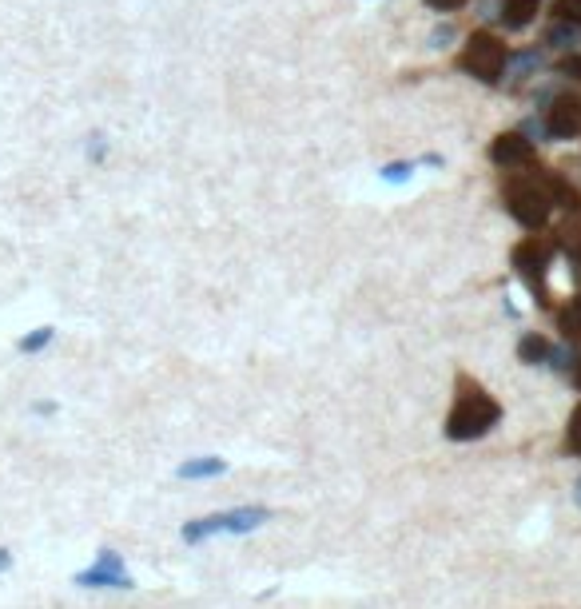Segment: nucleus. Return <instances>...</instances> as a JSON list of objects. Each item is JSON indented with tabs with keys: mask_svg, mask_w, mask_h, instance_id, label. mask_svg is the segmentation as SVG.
Returning <instances> with one entry per match:
<instances>
[{
	"mask_svg": "<svg viewBox=\"0 0 581 609\" xmlns=\"http://www.w3.org/2000/svg\"><path fill=\"white\" fill-rule=\"evenodd\" d=\"M502 418V407L490 399L478 383L458 379V394H454V407L446 415V439L454 442H474L482 434H490Z\"/></svg>",
	"mask_w": 581,
	"mask_h": 609,
	"instance_id": "f257e3e1",
	"label": "nucleus"
},
{
	"mask_svg": "<svg viewBox=\"0 0 581 609\" xmlns=\"http://www.w3.org/2000/svg\"><path fill=\"white\" fill-rule=\"evenodd\" d=\"M271 518H275V514H271L267 506H235V510L203 514V518H192L179 526V542L203 546V542H211V538H243V534H255L259 526H267Z\"/></svg>",
	"mask_w": 581,
	"mask_h": 609,
	"instance_id": "f03ea898",
	"label": "nucleus"
},
{
	"mask_svg": "<svg viewBox=\"0 0 581 609\" xmlns=\"http://www.w3.org/2000/svg\"><path fill=\"white\" fill-rule=\"evenodd\" d=\"M506 64H510V48L502 45L494 32H474L466 40V53H462V72H470L474 80L482 84H498L506 76Z\"/></svg>",
	"mask_w": 581,
	"mask_h": 609,
	"instance_id": "7ed1b4c3",
	"label": "nucleus"
},
{
	"mask_svg": "<svg viewBox=\"0 0 581 609\" xmlns=\"http://www.w3.org/2000/svg\"><path fill=\"white\" fill-rule=\"evenodd\" d=\"M506 208L522 227L537 231V227H545L553 203H550V195H545L542 179H514V184H506Z\"/></svg>",
	"mask_w": 581,
	"mask_h": 609,
	"instance_id": "20e7f679",
	"label": "nucleus"
},
{
	"mask_svg": "<svg viewBox=\"0 0 581 609\" xmlns=\"http://www.w3.org/2000/svg\"><path fill=\"white\" fill-rule=\"evenodd\" d=\"M72 581H76L80 589H132V586H135V578L127 573L124 557H119L116 550H100L96 562H92L88 570L76 573Z\"/></svg>",
	"mask_w": 581,
	"mask_h": 609,
	"instance_id": "39448f33",
	"label": "nucleus"
},
{
	"mask_svg": "<svg viewBox=\"0 0 581 609\" xmlns=\"http://www.w3.org/2000/svg\"><path fill=\"white\" fill-rule=\"evenodd\" d=\"M514 267H518V276H522L529 287L537 291V295H545L542 279H545V267H550V243H545V239H537V235L522 239V243L514 247Z\"/></svg>",
	"mask_w": 581,
	"mask_h": 609,
	"instance_id": "423d86ee",
	"label": "nucleus"
},
{
	"mask_svg": "<svg viewBox=\"0 0 581 609\" xmlns=\"http://www.w3.org/2000/svg\"><path fill=\"white\" fill-rule=\"evenodd\" d=\"M542 119H545L550 140H577V136H581V100L558 96L550 108H545Z\"/></svg>",
	"mask_w": 581,
	"mask_h": 609,
	"instance_id": "0eeeda50",
	"label": "nucleus"
},
{
	"mask_svg": "<svg viewBox=\"0 0 581 609\" xmlns=\"http://www.w3.org/2000/svg\"><path fill=\"white\" fill-rule=\"evenodd\" d=\"M490 160L498 168H522L534 160V140H526L522 132H502L498 140L490 144Z\"/></svg>",
	"mask_w": 581,
	"mask_h": 609,
	"instance_id": "6e6552de",
	"label": "nucleus"
},
{
	"mask_svg": "<svg viewBox=\"0 0 581 609\" xmlns=\"http://www.w3.org/2000/svg\"><path fill=\"white\" fill-rule=\"evenodd\" d=\"M219 474H227V462L219 454H200V458H187L184 466H176V478H184V482H203V478Z\"/></svg>",
	"mask_w": 581,
	"mask_h": 609,
	"instance_id": "1a4fd4ad",
	"label": "nucleus"
},
{
	"mask_svg": "<svg viewBox=\"0 0 581 609\" xmlns=\"http://www.w3.org/2000/svg\"><path fill=\"white\" fill-rule=\"evenodd\" d=\"M542 187H545V195H550L553 208H561V211H577L581 208V192L574 184H566L561 176H542Z\"/></svg>",
	"mask_w": 581,
	"mask_h": 609,
	"instance_id": "9d476101",
	"label": "nucleus"
},
{
	"mask_svg": "<svg viewBox=\"0 0 581 609\" xmlns=\"http://www.w3.org/2000/svg\"><path fill=\"white\" fill-rule=\"evenodd\" d=\"M537 8H542V0H506V4H502V24L514 29V32H522V29L534 24Z\"/></svg>",
	"mask_w": 581,
	"mask_h": 609,
	"instance_id": "9b49d317",
	"label": "nucleus"
},
{
	"mask_svg": "<svg viewBox=\"0 0 581 609\" xmlns=\"http://www.w3.org/2000/svg\"><path fill=\"white\" fill-rule=\"evenodd\" d=\"M550 355H553V342L545 339V334H522V342H518V358L522 363H529V366H537V363H550Z\"/></svg>",
	"mask_w": 581,
	"mask_h": 609,
	"instance_id": "f8f14e48",
	"label": "nucleus"
},
{
	"mask_svg": "<svg viewBox=\"0 0 581 609\" xmlns=\"http://www.w3.org/2000/svg\"><path fill=\"white\" fill-rule=\"evenodd\" d=\"M545 45H550V48H577L581 45V24L553 21L550 32H545Z\"/></svg>",
	"mask_w": 581,
	"mask_h": 609,
	"instance_id": "ddd939ff",
	"label": "nucleus"
},
{
	"mask_svg": "<svg viewBox=\"0 0 581 609\" xmlns=\"http://www.w3.org/2000/svg\"><path fill=\"white\" fill-rule=\"evenodd\" d=\"M53 339H56V327H37L32 334H24V339L16 342V350H20V355H40V350L53 347Z\"/></svg>",
	"mask_w": 581,
	"mask_h": 609,
	"instance_id": "4468645a",
	"label": "nucleus"
},
{
	"mask_svg": "<svg viewBox=\"0 0 581 609\" xmlns=\"http://www.w3.org/2000/svg\"><path fill=\"white\" fill-rule=\"evenodd\" d=\"M558 327H561L566 339H581V295L558 311Z\"/></svg>",
	"mask_w": 581,
	"mask_h": 609,
	"instance_id": "2eb2a0df",
	"label": "nucleus"
},
{
	"mask_svg": "<svg viewBox=\"0 0 581 609\" xmlns=\"http://www.w3.org/2000/svg\"><path fill=\"white\" fill-rule=\"evenodd\" d=\"M534 68H542V53H518V56H510V64H506V72H514L518 80H529V72Z\"/></svg>",
	"mask_w": 581,
	"mask_h": 609,
	"instance_id": "dca6fc26",
	"label": "nucleus"
},
{
	"mask_svg": "<svg viewBox=\"0 0 581 609\" xmlns=\"http://www.w3.org/2000/svg\"><path fill=\"white\" fill-rule=\"evenodd\" d=\"M553 21L581 24V0H553Z\"/></svg>",
	"mask_w": 581,
	"mask_h": 609,
	"instance_id": "f3484780",
	"label": "nucleus"
},
{
	"mask_svg": "<svg viewBox=\"0 0 581 609\" xmlns=\"http://www.w3.org/2000/svg\"><path fill=\"white\" fill-rule=\"evenodd\" d=\"M566 446L569 454H581V407L569 415V426H566Z\"/></svg>",
	"mask_w": 581,
	"mask_h": 609,
	"instance_id": "a211bd4d",
	"label": "nucleus"
},
{
	"mask_svg": "<svg viewBox=\"0 0 581 609\" xmlns=\"http://www.w3.org/2000/svg\"><path fill=\"white\" fill-rule=\"evenodd\" d=\"M558 76H566V80H581V53H569L558 60Z\"/></svg>",
	"mask_w": 581,
	"mask_h": 609,
	"instance_id": "6ab92c4d",
	"label": "nucleus"
},
{
	"mask_svg": "<svg viewBox=\"0 0 581 609\" xmlns=\"http://www.w3.org/2000/svg\"><path fill=\"white\" fill-rule=\"evenodd\" d=\"M450 40H454V24H438V29H434V37H430V45L434 48H446Z\"/></svg>",
	"mask_w": 581,
	"mask_h": 609,
	"instance_id": "aec40b11",
	"label": "nucleus"
},
{
	"mask_svg": "<svg viewBox=\"0 0 581 609\" xmlns=\"http://www.w3.org/2000/svg\"><path fill=\"white\" fill-rule=\"evenodd\" d=\"M426 4H430L434 12H454V8H462L466 0H426Z\"/></svg>",
	"mask_w": 581,
	"mask_h": 609,
	"instance_id": "412c9836",
	"label": "nucleus"
},
{
	"mask_svg": "<svg viewBox=\"0 0 581 609\" xmlns=\"http://www.w3.org/2000/svg\"><path fill=\"white\" fill-rule=\"evenodd\" d=\"M56 402H37V407H32V415H40V418H48V415H56Z\"/></svg>",
	"mask_w": 581,
	"mask_h": 609,
	"instance_id": "4be33fe9",
	"label": "nucleus"
},
{
	"mask_svg": "<svg viewBox=\"0 0 581 609\" xmlns=\"http://www.w3.org/2000/svg\"><path fill=\"white\" fill-rule=\"evenodd\" d=\"M8 570H12V554H8L4 546H0V573H8Z\"/></svg>",
	"mask_w": 581,
	"mask_h": 609,
	"instance_id": "5701e85b",
	"label": "nucleus"
},
{
	"mask_svg": "<svg viewBox=\"0 0 581 609\" xmlns=\"http://www.w3.org/2000/svg\"><path fill=\"white\" fill-rule=\"evenodd\" d=\"M574 383H577V387H581V358H577V371H574Z\"/></svg>",
	"mask_w": 581,
	"mask_h": 609,
	"instance_id": "b1692460",
	"label": "nucleus"
}]
</instances>
